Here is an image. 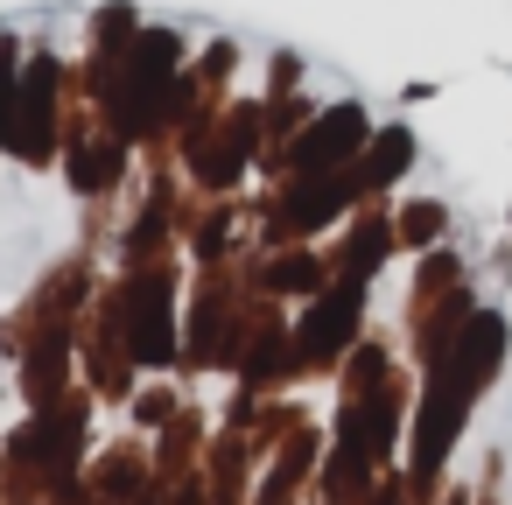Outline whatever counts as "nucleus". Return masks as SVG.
<instances>
[{
    "label": "nucleus",
    "mask_w": 512,
    "mask_h": 505,
    "mask_svg": "<svg viewBox=\"0 0 512 505\" xmlns=\"http://www.w3.org/2000/svg\"><path fill=\"white\" fill-rule=\"evenodd\" d=\"M358 134H365V120H358V106H337V120H323L302 148H295V162L302 169H323V162H337L344 148H358Z\"/></svg>",
    "instance_id": "obj_2"
},
{
    "label": "nucleus",
    "mask_w": 512,
    "mask_h": 505,
    "mask_svg": "<svg viewBox=\"0 0 512 505\" xmlns=\"http://www.w3.org/2000/svg\"><path fill=\"white\" fill-rule=\"evenodd\" d=\"M428 232H435V204H414L407 211V239H428Z\"/></svg>",
    "instance_id": "obj_5"
},
{
    "label": "nucleus",
    "mask_w": 512,
    "mask_h": 505,
    "mask_svg": "<svg viewBox=\"0 0 512 505\" xmlns=\"http://www.w3.org/2000/svg\"><path fill=\"white\" fill-rule=\"evenodd\" d=\"M127 302H134V351L141 358H169V281L148 274Z\"/></svg>",
    "instance_id": "obj_1"
},
{
    "label": "nucleus",
    "mask_w": 512,
    "mask_h": 505,
    "mask_svg": "<svg viewBox=\"0 0 512 505\" xmlns=\"http://www.w3.org/2000/svg\"><path fill=\"white\" fill-rule=\"evenodd\" d=\"M351 316H358V281H344V288H337V302H323V309H316V323H309V358H330V351L344 344Z\"/></svg>",
    "instance_id": "obj_3"
},
{
    "label": "nucleus",
    "mask_w": 512,
    "mask_h": 505,
    "mask_svg": "<svg viewBox=\"0 0 512 505\" xmlns=\"http://www.w3.org/2000/svg\"><path fill=\"white\" fill-rule=\"evenodd\" d=\"M8 78H15V50L0 43V141H8V127H15V120H8Z\"/></svg>",
    "instance_id": "obj_4"
}]
</instances>
